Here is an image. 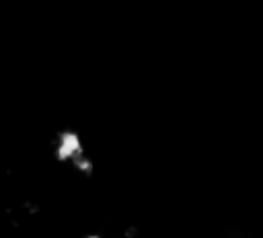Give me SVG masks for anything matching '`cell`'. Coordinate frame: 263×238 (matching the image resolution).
<instances>
[{"label":"cell","mask_w":263,"mask_h":238,"mask_svg":"<svg viewBox=\"0 0 263 238\" xmlns=\"http://www.w3.org/2000/svg\"><path fill=\"white\" fill-rule=\"evenodd\" d=\"M53 154L60 162L70 164L74 170H78L80 174L90 176L95 170V164L90 160V156L84 150L82 137L74 131V129H64L58 133L55 144H53Z\"/></svg>","instance_id":"6da1fadb"},{"label":"cell","mask_w":263,"mask_h":238,"mask_svg":"<svg viewBox=\"0 0 263 238\" xmlns=\"http://www.w3.org/2000/svg\"><path fill=\"white\" fill-rule=\"evenodd\" d=\"M84 238H103V236H99V234H88V236H84Z\"/></svg>","instance_id":"7a4b0ae2"}]
</instances>
